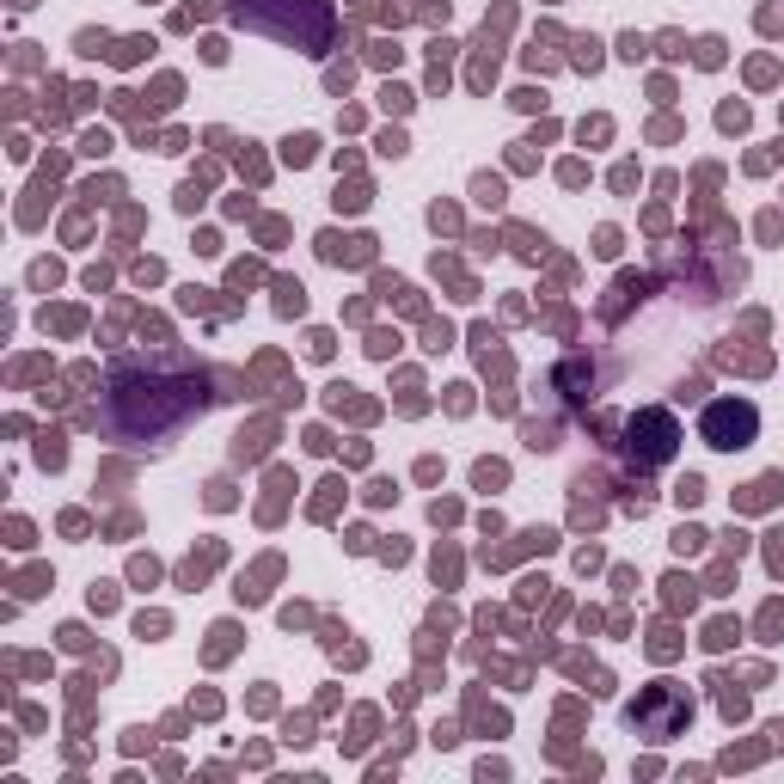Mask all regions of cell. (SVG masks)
<instances>
[{
	"label": "cell",
	"mask_w": 784,
	"mask_h": 784,
	"mask_svg": "<svg viewBox=\"0 0 784 784\" xmlns=\"http://www.w3.org/2000/svg\"><path fill=\"white\" fill-rule=\"evenodd\" d=\"M674 545H680V552H699V545H705V533H699V527H680Z\"/></svg>",
	"instance_id": "5"
},
{
	"label": "cell",
	"mask_w": 784,
	"mask_h": 784,
	"mask_svg": "<svg viewBox=\"0 0 784 784\" xmlns=\"http://www.w3.org/2000/svg\"><path fill=\"white\" fill-rule=\"evenodd\" d=\"M478 202H503V184L496 178H478Z\"/></svg>",
	"instance_id": "8"
},
{
	"label": "cell",
	"mask_w": 784,
	"mask_h": 784,
	"mask_svg": "<svg viewBox=\"0 0 784 784\" xmlns=\"http://www.w3.org/2000/svg\"><path fill=\"white\" fill-rule=\"evenodd\" d=\"M699 435H705L711 447H723V454H729V447H748L753 435H760V411H753L748 399H717L705 411V423H699Z\"/></svg>",
	"instance_id": "1"
},
{
	"label": "cell",
	"mask_w": 784,
	"mask_h": 784,
	"mask_svg": "<svg viewBox=\"0 0 784 784\" xmlns=\"http://www.w3.org/2000/svg\"><path fill=\"white\" fill-rule=\"evenodd\" d=\"M288 160H294V166H307V160H313V135H294V141H288Z\"/></svg>",
	"instance_id": "4"
},
{
	"label": "cell",
	"mask_w": 784,
	"mask_h": 784,
	"mask_svg": "<svg viewBox=\"0 0 784 784\" xmlns=\"http://www.w3.org/2000/svg\"><path fill=\"white\" fill-rule=\"evenodd\" d=\"M674 496H680V503H686V508H692V503H699V496H705V484H699V478H686V484H680V491H674Z\"/></svg>",
	"instance_id": "7"
},
{
	"label": "cell",
	"mask_w": 784,
	"mask_h": 784,
	"mask_svg": "<svg viewBox=\"0 0 784 784\" xmlns=\"http://www.w3.org/2000/svg\"><path fill=\"white\" fill-rule=\"evenodd\" d=\"M478 484H484V491H491V484H503V466L484 460V466H478Z\"/></svg>",
	"instance_id": "6"
},
{
	"label": "cell",
	"mask_w": 784,
	"mask_h": 784,
	"mask_svg": "<svg viewBox=\"0 0 784 784\" xmlns=\"http://www.w3.org/2000/svg\"><path fill=\"white\" fill-rule=\"evenodd\" d=\"M276 294H282V313H300V307H307V300H300V282H282Z\"/></svg>",
	"instance_id": "3"
},
{
	"label": "cell",
	"mask_w": 784,
	"mask_h": 784,
	"mask_svg": "<svg viewBox=\"0 0 784 784\" xmlns=\"http://www.w3.org/2000/svg\"><path fill=\"white\" fill-rule=\"evenodd\" d=\"M631 435H644V454H631V460H644V466H662L668 454H674V423H668L662 411L631 417Z\"/></svg>",
	"instance_id": "2"
}]
</instances>
